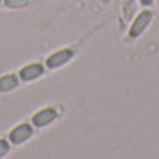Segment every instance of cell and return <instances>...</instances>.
<instances>
[{"label": "cell", "instance_id": "5", "mask_svg": "<svg viewBox=\"0 0 159 159\" xmlns=\"http://www.w3.org/2000/svg\"><path fill=\"white\" fill-rule=\"evenodd\" d=\"M45 73V68H43V65H39V63H32V65H27V66H23L22 70H20V79L22 80H34V79H38V77H41Z\"/></svg>", "mask_w": 159, "mask_h": 159}, {"label": "cell", "instance_id": "8", "mask_svg": "<svg viewBox=\"0 0 159 159\" xmlns=\"http://www.w3.org/2000/svg\"><path fill=\"white\" fill-rule=\"evenodd\" d=\"M7 152H9V143L6 139H0V159L4 156H7Z\"/></svg>", "mask_w": 159, "mask_h": 159}, {"label": "cell", "instance_id": "4", "mask_svg": "<svg viewBox=\"0 0 159 159\" xmlns=\"http://www.w3.org/2000/svg\"><path fill=\"white\" fill-rule=\"evenodd\" d=\"M72 57H73V50H70V48L54 52L50 57L47 59V68H59V66H63L65 63H68Z\"/></svg>", "mask_w": 159, "mask_h": 159}, {"label": "cell", "instance_id": "10", "mask_svg": "<svg viewBox=\"0 0 159 159\" xmlns=\"http://www.w3.org/2000/svg\"><path fill=\"white\" fill-rule=\"evenodd\" d=\"M0 2H2V0H0Z\"/></svg>", "mask_w": 159, "mask_h": 159}, {"label": "cell", "instance_id": "2", "mask_svg": "<svg viewBox=\"0 0 159 159\" xmlns=\"http://www.w3.org/2000/svg\"><path fill=\"white\" fill-rule=\"evenodd\" d=\"M150 20H152V11H141V13L138 15V18L134 20V23L130 25L129 36L130 38H138L145 29H147V25L150 23Z\"/></svg>", "mask_w": 159, "mask_h": 159}, {"label": "cell", "instance_id": "9", "mask_svg": "<svg viewBox=\"0 0 159 159\" xmlns=\"http://www.w3.org/2000/svg\"><path fill=\"white\" fill-rule=\"evenodd\" d=\"M152 2H154V0H141L143 6H152Z\"/></svg>", "mask_w": 159, "mask_h": 159}, {"label": "cell", "instance_id": "6", "mask_svg": "<svg viewBox=\"0 0 159 159\" xmlns=\"http://www.w3.org/2000/svg\"><path fill=\"white\" fill-rule=\"evenodd\" d=\"M20 84V77L15 73H7L0 77V93H9Z\"/></svg>", "mask_w": 159, "mask_h": 159}, {"label": "cell", "instance_id": "7", "mask_svg": "<svg viewBox=\"0 0 159 159\" xmlns=\"http://www.w3.org/2000/svg\"><path fill=\"white\" fill-rule=\"evenodd\" d=\"M4 4L11 9H20V7H25L29 4V0H4Z\"/></svg>", "mask_w": 159, "mask_h": 159}, {"label": "cell", "instance_id": "3", "mask_svg": "<svg viewBox=\"0 0 159 159\" xmlns=\"http://www.w3.org/2000/svg\"><path fill=\"white\" fill-rule=\"evenodd\" d=\"M56 118H57V111H56V109L45 107V109H41V111H38L36 115L32 116V125H36V127H45V125L52 123Z\"/></svg>", "mask_w": 159, "mask_h": 159}, {"label": "cell", "instance_id": "1", "mask_svg": "<svg viewBox=\"0 0 159 159\" xmlns=\"http://www.w3.org/2000/svg\"><path fill=\"white\" fill-rule=\"evenodd\" d=\"M32 134H34V129L30 127L29 123H20V125H16L15 129L11 130L9 139H11V143H15V145H22V143H25Z\"/></svg>", "mask_w": 159, "mask_h": 159}]
</instances>
